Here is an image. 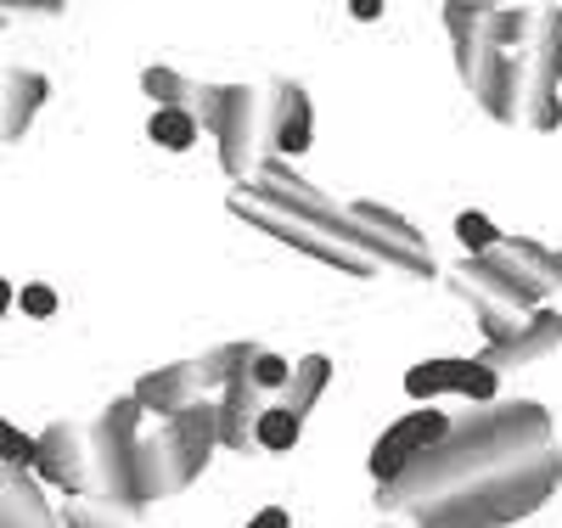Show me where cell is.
I'll return each mask as SVG.
<instances>
[{"mask_svg":"<svg viewBox=\"0 0 562 528\" xmlns=\"http://www.w3.org/2000/svg\"><path fill=\"white\" fill-rule=\"evenodd\" d=\"M299 416L293 411H281V405H270L265 416H259V427H254V445H265L270 456H281V450H293L299 445Z\"/></svg>","mask_w":562,"mask_h":528,"instance_id":"cb8c5ba5","label":"cell"},{"mask_svg":"<svg viewBox=\"0 0 562 528\" xmlns=\"http://www.w3.org/2000/svg\"><path fill=\"white\" fill-rule=\"evenodd\" d=\"M18 304H23V315H34V321H45V315H57V293L45 281H29L23 293H18Z\"/></svg>","mask_w":562,"mask_h":528,"instance_id":"83f0119b","label":"cell"},{"mask_svg":"<svg viewBox=\"0 0 562 528\" xmlns=\"http://www.w3.org/2000/svg\"><path fill=\"white\" fill-rule=\"evenodd\" d=\"M248 377H254V389H259V394L288 389V382H293V360H281V355L259 349V355H254V366H248Z\"/></svg>","mask_w":562,"mask_h":528,"instance_id":"484cf974","label":"cell"},{"mask_svg":"<svg viewBox=\"0 0 562 528\" xmlns=\"http://www.w3.org/2000/svg\"><path fill=\"white\" fill-rule=\"evenodd\" d=\"M0 528H63L23 467H0Z\"/></svg>","mask_w":562,"mask_h":528,"instance_id":"d6986e66","label":"cell"},{"mask_svg":"<svg viewBox=\"0 0 562 528\" xmlns=\"http://www.w3.org/2000/svg\"><path fill=\"white\" fill-rule=\"evenodd\" d=\"M45 96H52V79L34 74V68H7V79H0V141H18L34 113L45 108Z\"/></svg>","mask_w":562,"mask_h":528,"instance_id":"9a60e30c","label":"cell"},{"mask_svg":"<svg viewBox=\"0 0 562 528\" xmlns=\"http://www.w3.org/2000/svg\"><path fill=\"white\" fill-rule=\"evenodd\" d=\"M265 411H270V405H265V394L254 389V377H248V371L231 377L225 394H220V445H225V450H248Z\"/></svg>","mask_w":562,"mask_h":528,"instance_id":"2e32d148","label":"cell"},{"mask_svg":"<svg viewBox=\"0 0 562 528\" xmlns=\"http://www.w3.org/2000/svg\"><path fill=\"white\" fill-rule=\"evenodd\" d=\"M254 355H259V344H214L209 355H198V366H203V389L214 394H225V382L231 377H243L248 366H254Z\"/></svg>","mask_w":562,"mask_h":528,"instance_id":"44dd1931","label":"cell"},{"mask_svg":"<svg viewBox=\"0 0 562 528\" xmlns=\"http://www.w3.org/2000/svg\"><path fill=\"white\" fill-rule=\"evenodd\" d=\"M551 349H562V315H557V310H535V321L518 332V344L484 349L479 366H490V371L501 377V371H512V366H535V360H546Z\"/></svg>","mask_w":562,"mask_h":528,"instance_id":"e0dca14e","label":"cell"},{"mask_svg":"<svg viewBox=\"0 0 562 528\" xmlns=\"http://www.w3.org/2000/svg\"><path fill=\"white\" fill-rule=\"evenodd\" d=\"M0 29H7V18H0Z\"/></svg>","mask_w":562,"mask_h":528,"instance_id":"836d02e7","label":"cell"},{"mask_svg":"<svg viewBox=\"0 0 562 528\" xmlns=\"http://www.w3.org/2000/svg\"><path fill=\"white\" fill-rule=\"evenodd\" d=\"M467 90L479 96V108H484L495 124H518V108H524V57L490 52V57L479 63V74L467 79Z\"/></svg>","mask_w":562,"mask_h":528,"instance_id":"5bb4252c","label":"cell"},{"mask_svg":"<svg viewBox=\"0 0 562 528\" xmlns=\"http://www.w3.org/2000/svg\"><path fill=\"white\" fill-rule=\"evenodd\" d=\"M467 265H473L479 276H490V281H501L506 293H518L529 310L562 287V254H551L540 243H506L501 236V248H490L484 259H467Z\"/></svg>","mask_w":562,"mask_h":528,"instance_id":"8992f818","label":"cell"},{"mask_svg":"<svg viewBox=\"0 0 562 528\" xmlns=\"http://www.w3.org/2000/svg\"><path fill=\"white\" fill-rule=\"evenodd\" d=\"M147 416H158V422H175L180 411H192V405H203L209 400V389H203V366L198 360H175V366H158V371H147L135 382V394H130Z\"/></svg>","mask_w":562,"mask_h":528,"instance_id":"7c38bea8","label":"cell"},{"mask_svg":"<svg viewBox=\"0 0 562 528\" xmlns=\"http://www.w3.org/2000/svg\"><path fill=\"white\" fill-rule=\"evenodd\" d=\"M450 293L461 299V304H473V321H479V332L490 338V349H506V344H518V332L535 321V310L518 299V293H506L501 281H490V276H479L473 265H461L456 276H450Z\"/></svg>","mask_w":562,"mask_h":528,"instance_id":"ba28073f","label":"cell"},{"mask_svg":"<svg viewBox=\"0 0 562 528\" xmlns=\"http://www.w3.org/2000/svg\"><path fill=\"white\" fill-rule=\"evenodd\" d=\"M490 12L495 7H445V34H450V45H456V74H461V85L479 74V63L495 52L490 45Z\"/></svg>","mask_w":562,"mask_h":528,"instance_id":"ac0fdd59","label":"cell"},{"mask_svg":"<svg viewBox=\"0 0 562 528\" xmlns=\"http://www.w3.org/2000/svg\"><path fill=\"white\" fill-rule=\"evenodd\" d=\"M63 528H135V512H124L113 501H97V495H74L63 506Z\"/></svg>","mask_w":562,"mask_h":528,"instance_id":"7402d4cb","label":"cell"},{"mask_svg":"<svg viewBox=\"0 0 562 528\" xmlns=\"http://www.w3.org/2000/svg\"><path fill=\"white\" fill-rule=\"evenodd\" d=\"M220 445V405H192L175 422H158L135 439V512L192 490Z\"/></svg>","mask_w":562,"mask_h":528,"instance_id":"3957f363","label":"cell"},{"mask_svg":"<svg viewBox=\"0 0 562 528\" xmlns=\"http://www.w3.org/2000/svg\"><path fill=\"white\" fill-rule=\"evenodd\" d=\"M147 141H153V147H164V153H186V147L198 141V119L180 113V108H153Z\"/></svg>","mask_w":562,"mask_h":528,"instance_id":"603a6c76","label":"cell"},{"mask_svg":"<svg viewBox=\"0 0 562 528\" xmlns=\"http://www.w3.org/2000/svg\"><path fill=\"white\" fill-rule=\"evenodd\" d=\"M0 467H34V439L0 416Z\"/></svg>","mask_w":562,"mask_h":528,"instance_id":"4316f807","label":"cell"},{"mask_svg":"<svg viewBox=\"0 0 562 528\" xmlns=\"http://www.w3.org/2000/svg\"><path fill=\"white\" fill-rule=\"evenodd\" d=\"M231 214L248 220L254 231L276 236L321 265H333L344 276H383V270H400V276H434V254L428 248H400V243H383L371 236L366 225L349 220V209H338L315 180L293 175L281 158H270L259 169L254 186H237L231 191Z\"/></svg>","mask_w":562,"mask_h":528,"instance_id":"7a4b0ae2","label":"cell"},{"mask_svg":"<svg viewBox=\"0 0 562 528\" xmlns=\"http://www.w3.org/2000/svg\"><path fill=\"white\" fill-rule=\"evenodd\" d=\"M557 484L562 456L551 445V416L518 400L450 427L445 445L383 484L378 506L416 528H506L540 512Z\"/></svg>","mask_w":562,"mask_h":528,"instance_id":"6da1fadb","label":"cell"},{"mask_svg":"<svg viewBox=\"0 0 562 528\" xmlns=\"http://www.w3.org/2000/svg\"><path fill=\"white\" fill-rule=\"evenodd\" d=\"M0 79H7V68H0Z\"/></svg>","mask_w":562,"mask_h":528,"instance_id":"d6a6232c","label":"cell"},{"mask_svg":"<svg viewBox=\"0 0 562 528\" xmlns=\"http://www.w3.org/2000/svg\"><path fill=\"white\" fill-rule=\"evenodd\" d=\"M34 472L45 478V484L68 490V495H90V427L52 422L34 439Z\"/></svg>","mask_w":562,"mask_h":528,"instance_id":"30bf717a","label":"cell"},{"mask_svg":"<svg viewBox=\"0 0 562 528\" xmlns=\"http://www.w3.org/2000/svg\"><path fill=\"white\" fill-rule=\"evenodd\" d=\"M265 141L276 153H310L315 141V108H310V90L299 79H276L270 85V113H265Z\"/></svg>","mask_w":562,"mask_h":528,"instance_id":"4fadbf2b","label":"cell"},{"mask_svg":"<svg viewBox=\"0 0 562 528\" xmlns=\"http://www.w3.org/2000/svg\"><path fill=\"white\" fill-rule=\"evenodd\" d=\"M326 382H333V360L326 355H304L299 366H293V382L281 389V411H293L299 422L315 411V400L326 394Z\"/></svg>","mask_w":562,"mask_h":528,"instance_id":"ffe728a7","label":"cell"},{"mask_svg":"<svg viewBox=\"0 0 562 528\" xmlns=\"http://www.w3.org/2000/svg\"><path fill=\"white\" fill-rule=\"evenodd\" d=\"M557 85H562V12H540V29H535L529 52H524V108H518V124H529V130H557L562 124Z\"/></svg>","mask_w":562,"mask_h":528,"instance_id":"5b68a950","label":"cell"},{"mask_svg":"<svg viewBox=\"0 0 562 528\" xmlns=\"http://www.w3.org/2000/svg\"><path fill=\"white\" fill-rule=\"evenodd\" d=\"M456 243H461L467 254H473V259H484L490 248H501V231H495L484 214H473V209H467V214L456 220Z\"/></svg>","mask_w":562,"mask_h":528,"instance_id":"d4e9b609","label":"cell"},{"mask_svg":"<svg viewBox=\"0 0 562 528\" xmlns=\"http://www.w3.org/2000/svg\"><path fill=\"white\" fill-rule=\"evenodd\" d=\"M209 135L220 141V164H225V175L248 180V169L259 164V141H265L259 90H254V85H225V90H220V119H214Z\"/></svg>","mask_w":562,"mask_h":528,"instance_id":"52a82bcc","label":"cell"},{"mask_svg":"<svg viewBox=\"0 0 562 528\" xmlns=\"http://www.w3.org/2000/svg\"><path fill=\"white\" fill-rule=\"evenodd\" d=\"M450 427H456V422H450L445 411H411V416H400L389 434L371 445V478H378V490L394 484L400 472H411L434 445H445Z\"/></svg>","mask_w":562,"mask_h":528,"instance_id":"9c48e42d","label":"cell"},{"mask_svg":"<svg viewBox=\"0 0 562 528\" xmlns=\"http://www.w3.org/2000/svg\"><path fill=\"white\" fill-rule=\"evenodd\" d=\"M12 304H18V293H12V281H0V315H7Z\"/></svg>","mask_w":562,"mask_h":528,"instance_id":"4dcf8cb0","label":"cell"},{"mask_svg":"<svg viewBox=\"0 0 562 528\" xmlns=\"http://www.w3.org/2000/svg\"><path fill=\"white\" fill-rule=\"evenodd\" d=\"M248 528H288V512H281V506H265V512H259Z\"/></svg>","mask_w":562,"mask_h":528,"instance_id":"f1b7e54d","label":"cell"},{"mask_svg":"<svg viewBox=\"0 0 562 528\" xmlns=\"http://www.w3.org/2000/svg\"><path fill=\"white\" fill-rule=\"evenodd\" d=\"M383 528H400V523H383Z\"/></svg>","mask_w":562,"mask_h":528,"instance_id":"1f68e13d","label":"cell"},{"mask_svg":"<svg viewBox=\"0 0 562 528\" xmlns=\"http://www.w3.org/2000/svg\"><path fill=\"white\" fill-rule=\"evenodd\" d=\"M140 411L135 400H113L97 427H90V495L135 512V439H140Z\"/></svg>","mask_w":562,"mask_h":528,"instance_id":"277c9868","label":"cell"},{"mask_svg":"<svg viewBox=\"0 0 562 528\" xmlns=\"http://www.w3.org/2000/svg\"><path fill=\"white\" fill-rule=\"evenodd\" d=\"M378 12H383L378 0H355V18H360V23H371V18H378Z\"/></svg>","mask_w":562,"mask_h":528,"instance_id":"f546056e","label":"cell"},{"mask_svg":"<svg viewBox=\"0 0 562 528\" xmlns=\"http://www.w3.org/2000/svg\"><path fill=\"white\" fill-rule=\"evenodd\" d=\"M405 394L411 400H439V394H461V400H479L490 405L501 394V377L479 360H422L405 371Z\"/></svg>","mask_w":562,"mask_h":528,"instance_id":"8fae6325","label":"cell"}]
</instances>
